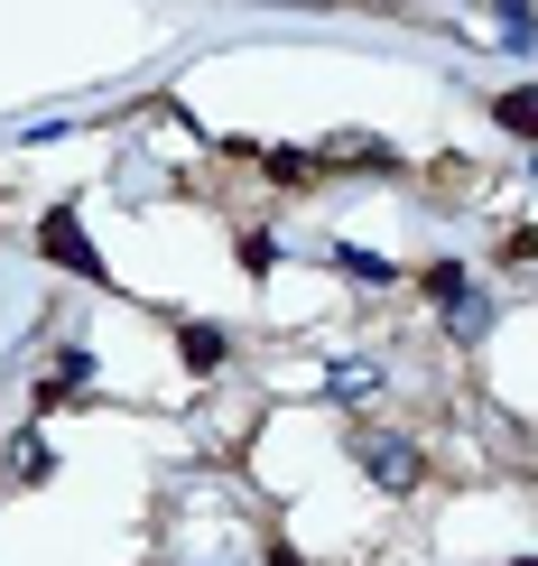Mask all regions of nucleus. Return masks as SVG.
Segmentation results:
<instances>
[{
    "label": "nucleus",
    "instance_id": "f257e3e1",
    "mask_svg": "<svg viewBox=\"0 0 538 566\" xmlns=\"http://www.w3.org/2000/svg\"><path fill=\"white\" fill-rule=\"evenodd\" d=\"M38 251H46L56 270H75V279H103V251H93V232H84L75 205H56V214L38 223Z\"/></svg>",
    "mask_w": 538,
    "mask_h": 566
},
{
    "label": "nucleus",
    "instance_id": "f03ea898",
    "mask_svg": "<svg viewBox=\"0 0 538 566\" xmlns=\"http://www.w3.org/2000/svg\"><path fill=\"white\" fill-rule=\"evenodd\" d=\"M354 455H362V474L381 483V492H418V483H428V464H418V446H409V437H362Z\"/></svg>",
    "mask_w": 538,
    "mask_h": 566
},
{
    "label": "nucleus",
    "instance_id": "7ed1b4c3",
    "mask_svg": "<svg viewBox=\"0 0 538 566\" xmlns=\"http://www.w3.org/2000/svg\"><path fill=\"white\" fill-rule=\"evenodd\" d=\"M325 168H344V177H390V168H400V149H390V139H354V149L325 158Z\"/></svg>",
    "mask_w": 538,
    "mask_h": 566
},
{
    "label": "nucleus",
    "instance_id": "20e7f679",
    "mask_svg": "<svg viewBox=\"0 0 538 566\" xmlns=\"http://www.w3.org/2000/svg\"><path fill=\"white\" fill-rule=\"evenodd\" d=\"M316 168H325L316 149H261V177H270V186H307Z\"/></svg>",
    "mask_w": 538,
    "mask_h": 566
},
{
    "label": "nucleus",
    "instance_id": "39448f33",
    "mask_svg": "<svg viewBox=\"0 0 538 566\" xmlns=\"http://www.w3.org/2000/svg\"><path fill=\"white\" fill-rule=\"evenodd\" d=\"M493 122H502V130H520V139H538V84H520V93H493Z\"/></svg>",
    "mask_w": 538,
    "mask_h": 566
},
{
    "label": "nucleus",
    "instance_id": "423d86ee",
    "mask_svg": "<svg viewBox=\"0 0 538 566\" xmlns=\"http://www.w3.org/2000/svg\"><path fill=\"white\" fill-rule=\"evenodd\" d=\"M177 353H186V371H214L232 344H223V325H186V335H177Z\"/></svg>",
    "mask_w": 538,
    "mask_h": 566
},
{
    "label": "nucleus",
    "instance_id": "0eeeda50",
    "mask_svg": "<svg viewBox=\"0 0 538 566\" xmlns=\"http://www.w3.org/2000/svg\"><path fill=\"white\" fill-rule=\"evenodd\" d=\"M325 390H335V399H371V390H381V363H335Z\"/></svg>",
    "mask_w": 538,
    "mask_h": 566
},
{
    "label": "nucleus",
    "instance_id": "6e6552de",
    "mask_svg": "<svg viewBox=\"0 0 538 566\" xmlns=\"http://www.w3.org/2000/svg\"><path fill=\"white\" fill-rule=\"evenodd\" d=\"M335 270H344V279H371V289H390V261H381V251H362V242H344Z\"/></svg>",
    "mask_w": 538,
    "mask_h": 566
},
{
    "label": "nucleus",
    "instance_id": "1a4fd4ad",
    "mask_svg": "<svg viewBox=\"0 0 538 566\" xmlns=\"http://www.w3.org/2000/svg\"><path fill=\"white\" fill-rule=\"evenodd\" d=\"M428 297H436V306H464V297H474V279H464V261H436V270H428Z\"/></svg>",
    "mask_w": 538,
    "mask_h": 566
},
{
    "label": "nucleus",
    "instance_id": "9d476101",
    "mask_svg": "<svg viewBox=\"0 0 538 566\" xmlns=\"http://www.w3.org/2000/svg\"><path fill=\"white\" fill-rule=\"evenodd\" d=\"M10 455H19V483H46V474H56V455H46V437L29 428V437H19L10 446Z\"/></svg>",
    "mask_w": 538,
    "mask_h": 566
},
{
    "label": "nucleus",
    "instance_id": "9b49d317",
    "mask_svg": "<svg viewBox=\"0 0 538 566\" xmlns=\"http://www.w3.org/2000/svg\"><path fill=\"white\" fill-rule=\"evenodd\" d=\"M242 270H251V279H270V270H278V242H270V232H261V223H251V232H242Z\"/></svg>",
    "mask_w": 538,
    "mask_h": 566
},
{
    "label": "nucleus",
    "instance_id": "f8f14e48",
    "mask_svg": "<svg viewBox=\"0 0 538 566\" xmlns=\"http://www.w3.org/2000/svg\"><path fill=\"white\" fill-rule=\"evenodd\" d=\"M56 381H65V390H84V381H93V353H84V344H65V353H56Z\"/></svg>",
    "mask_w": 538,
    "mask_h": 566
},
{
    "label": "nucleus",
    "instance_id": "ddd939ff",
    "mask_svg": "<svg viewBox=\"0 0 538 566\" xmlns=\"http://www.w3.org/2000/svg\"><path fill=\"white\" fill-rule=\"evenodd\" d=\"M502 261H538V223H520V232H502Z\"/></svg>",
    "mask_w": 538,
    "mask_h": 566
},
{
    "label": "nucleus",
    "instance_id": "4468645a",
    "mask_svg": "<svg viewBox=\"0 0 538 566\" xmlns=\"http://www.w3.org/2000/svg\"><path fill=\"white\" fill-rule=\"evenodd\" d=\"M261 557H270V566H307V557H297V548H288V538H270V548H261Z\"/></svg>",
    "mask_w": 538,
    "mask_h": 566
},
{
    "label": "nucleus",
    "instance_id": "2eb2a0df",
    "mask_svg": "<svg viewBox=\"0 0 538 566\" xmlns=\"http://www.w3.org/2000/svg\"><path fill=\"white\" fill-rule=\"evenodd\" d=\"M510 566H538V557H510Z\"/></svg>",
    "mask_w": 538,
    "mask_h": 566
},
{
    "label": "nucleus",
    "instance_id": "dca6fc26",
    "mask_svg": "<svg viewBox=\"0 0 538 566\" xmlns=\"http://www.w3.org/2000/svg\"><path fill=\"white\" fill-rule=\"evenodd\" d=\"M529 168H538V158H529Z\"/></svg>",
    "mask_w": 538,
    "mask_h": 566
}]
</instances>
